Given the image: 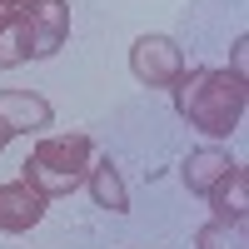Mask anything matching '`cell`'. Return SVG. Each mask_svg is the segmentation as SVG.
<instances>
[{
  "mask_svg": "<svg viewBox=\"0 0 249 249\" xmlns=\"http://www.w3.org/2000/svg\"><path fill=\"white\" fill-rule=\"evenodd\" d=\"M170 95H175V110H179V120L184 124H195L199 135H210V140H219V135H234L239 124H244V110H249V85H244V75H234V70H184L175 85H170Z\"/></svg>",
  "mask_w": 249,
  "mask_h": 249,
  "instance_id": "obj_1",
  "label": "cell"
},
{
  "mask_svg": "<svg viewBox=\"0 0 249 249\" xmlns=\"http://www.w3.org/2000/svg\"><path fill=\"white\" fill-rule=\"evenodd\" d=\"M90 160H95V144H90L85 130H60V135H45L25 155L20 179H25L30 190H40L45 199H60V195H75L80 184H85Z\"/></svg>",
  "mask_w": 249,
  "mask_h": 249,
  "instance_id": "obj_2",
  "label": "cell"
},
{
  "mask_svg": "<svg viewBox=\"0 0 249 249\" xmlns=\"http://www.w3.org/2000/svg\"><path fill=\"white\" fill-rule=\"evenodd\" d=\"M130 70H135L140 85L170 90L175 80L184 75V50L175 45L170 35H140L135 45H130Z\"/></svg>",
  "mask_w": 249,
  "mask_h": 249,
  "instance_id": "obj_3",
  "label": "cell"
},
{
  "mask_svg": "<svg viewBox=\"0 0 249 249\" xmlns=\"http://www.w3.org/2000/svg\"><path fill=\"white\" fill-rule=\"evenodd\" d=\"M45 195L40 190H30L25 179H10V184H0V230L5 234H25V230H35L40 219H45Z\"/></svg>",
  "mask_w": 249,
  "mask_h": 249,
  "instance_id": "obj_4",
  "label": "cell"
},
{
  "mask_svg": "<svg viewBox=\"0 0 249 249\" xmlns=\"http://www.w3.org/2000/svg\"><path fill=\"white\" fill-rule=\"evenodd\" d=\"M30 35H35V60H50L70 35V5L65 0H30L25 5Z\"/></svg>",
  "mask_w": 249,
  "mask_h": 249,
  "instance_id": "obj_5",
  "label": "cell"
},
{
  "mask_svg": "<svg viewBox=\"0 0 249 249\" xmlns=\"http://www.w3.org/2000/svg\"><path fill=\"white\" fill-rule=\"evenodd\" d=\"M0 120H5L15 135H40L45 124H55V110H50V100L35 95V90H0Z\"/></svg>",
  "mask_w": 249,
  "mask_h": 249,
  "instance_id": "obj_6",
  "label": "cell"
},
{
  "mask_svg": "<svg viewBox=\"0 0 249 249\" xmlns=\"http://www.w3.org/2000/svg\"><path fill=\"white\" fill-rule=\"evenodd\" d=\"M230 170H234L230 150H219V144H199V150H190V160H184L179 179H184V190H190V195H210Z\"/></svg>",
  "mask_w": 249,
  "mask_h": 249,
  "instance_id": "obj_7",
  "label": "cell"
},
{
  "mask_svg": "<svg viewBox=\"0 0 249 249\" xmlns=\"http://www.w3.org/2000/svg\"><path fill=\"white\" fill-rule=\"evenodd\" d=\"M210 204H214V219L244 224V214H249V175H244V164H239V160H234V170L210 190Z\"/></svg>",
  "mask_w": 249,
  "mask_h": 249,
  "instance_id": "obj_8",
  "label": "cell"
},
{
  "mask_svg": "<svg viewBox=\"0 0 249 249\" xmlns=\"http://www.w3.org/2000/svg\"><path fill=\"white\" fill-rule=\"evenodd\" d=\"M85 184H90V195L100 210H110V214H124L130 210V195H124V179L110 160H90V170H85Z\"/></svg>",
  "mask_w": 249,
  "mask_h": 249,
  "instance_id": "obj_9",
  "label": "cell"
},
{
  "mask_svg": "<svg viewBox=\"0 0 249 249\" xmlns=\"http://www.w3.org/2000/svg\"><path fill=\"white\" fill-rule=\"evenodd\" d=\"M25 60H35V35H30L25 10H20L15 20L0 25V70H15V65H25Z\"/></svg>",
  "mask_w": 249,
  "mask_h": 249,
  "instance_id": "obj_10",
  "label": "cell"
},
{
  "mask_svg": "<svg viewBox=\"0 0 249 249\" xmlns=\"http://www.w3.org/2000/svg\"><path fill=\"white\" fill-rule=\"evenodd\" d=\"M195 244L199 249H249V230L244 224H230V219H210L195 234Z\"/></svg>",
  "mask_w": 249,
  "mask_h": 249,
  "instance_id": "obj_11",
  "label": "cell"
},
{
  "mask_svg": "<svg viewBox=\"0 0 249 249\" xmlns=\"http://www.w3.org/2000/svg\"><path fill=\"white\" fill-rule=\"evenodd\" d=\"M25 5H30V0H0V25H5V20H15Z\"/></svg>",
  "mask_w": 249,
  "mask_h": 249,
  "instance_id": "obj_12",
  "label": "cell"
},
{
  "mask_svg": "<svg viewBox=\"0 0 249 249\" xmlns=\"http://www.w3.org/2000/svg\"><path fill=\"white\" fill-rule=\"evenodd\" d=\"M244 45H249V40L239 35V40H234V75H244Z\"/></svg>",
  "mask_w": 249,
  "mask_h": 249,
  "instance_id": "obj_13",
  "label": "cell"
},
{
  "mask_svg": "<svg viewBox=\"0 0 249 249\" xmlns=\"http://www.w3.org/2000/svg\"><path fill=\"white\" fill-rule=\"evenodd\" d=\"M10 140H15V130H10V124H5V120H0V150H5V144H10Z\"/></svg>",
  "mask_w": 249,
  "mask_h": 249,
  "instance_id": "obj_14",
  "label": "cell"
}]
</instances>
